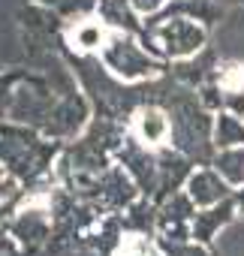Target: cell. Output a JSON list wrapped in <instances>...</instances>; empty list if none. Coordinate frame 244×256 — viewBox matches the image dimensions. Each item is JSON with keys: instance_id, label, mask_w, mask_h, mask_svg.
<instances>
[{"instance_id": "1", "label": "cell", "mask_w": 244, "mask_h": 256, "mask_svg": "<svg viewBox=\"0 0 244 256\" xmlns=\"http://www.w3.org/2000/svg\"><path fill=\"white\" fill-rule=\"evenodd\" d=\"M139 136L148 145H160L163 142V136H166V118H163V112H157V108L139 112Z\"/></svg>"}]
</instances>
